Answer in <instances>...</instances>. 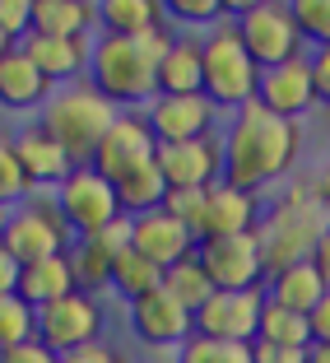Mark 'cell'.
<instances>
[{
  "label": "cell",
  "instance_id": "obj_1",
  "mask_svg": "<svg viewBox=\"0 0 330 363\" xmlns=\"http://www.w3.org/2000/svg\"><path fill=\"white\" fill-rule=\"evenodd\" d=\"M302 154V126L298 121L275 117L270 107H261L251 98L246 107H237L224 126V182L256 191L279 182Z\"/></svg>",
  "mask_w": 330,
  "mask_h": 363
},
{
  "label": "cell",
  "instance_id": "obj_2",
  "mask_svg": "<svg viewBox=\"0 0 330 363\" xmlns=\"http://www.w3.org/2000/svg\"><path fill=\"white\" fill-rule=\"evenodd\" d=\"M172 43H177V33L168 23L140 33V38L98 33L93 56H89V84L117 112H144L159 98V61L168 56Z\"/></svg>",
  "mask_w": 330,
  "mask_h": 363
},
{
  "label": "cell",
  "instance_id": "obj_3",
  "mask_svg": "<svg viewBox=\"0 0 330 363\" xmlns=\"http://www.w3.org/2000/svg\"><path fill=\"white\" fill-rule=\"evenodd\" d=\"M326 219H330V210L317 201L312 186H293L275 205H266L261 224H256V247H261L266 279L288 270V266H298V261H312Z\"/></svg>",
  "mask_w": 330,
  "mask_h": 363
},
{
  "label": "cell",
  "instance_id": "obj_4",
  "mask_svg": "<svg viewBox=\"0 0 330 363\" xmlns=\"http://www.w3.org/2000/svg\"><path fill=\"white\" fill-rule=\"evenodd\" d=\"M117 117L121 112L107 103L89 79H75V84H61L52 98H47V107L38 112V126L70 154L75 168H89L93 154H98V145H103V135L112 130Z\"/></svg>",
  "mask_w": 330,
  "mask_h": 363
},
{
  "label": "cell",
  "instance_id": "obj_5",
  "mask_svg": "<svg viewBox=\"0 0 330 363\" xmlns=\"http://www.w3.org/2000/svg\"><path fill=\"white\" fill-rule=\"evenodd\" d=\"M200 52H205V98L219 112H237V107L251 103L256 89H261V65L246 56L233 19L200 33Z\"/></svg>",
  "mask_w": 330,
  "mask_h": 363
},
{
  "label": "cell",
  "instance_id": "obj_6",
  "mask_svg": "<svg viewBox=\"0 0 330 363\" xmlns=\"http://www.w3.org/2000/svg\"><path fill=\"white\" fill-rule=\"evenodd\" d=\"M70 242H75V233H70V224H65V214H61V205H56L52 191H28L23 196L10 210L5 238H0V247H5L19 266L47 261V257H65Z\"/></svg>",
  "mask_w": 330,
  "mask_h": 363
},
{
  "label": "cell",
  "instance_id": "obj_7",
  "mask_svg": "<svg viewBox=\"0 0 330 363\" xmlns=\"http://www.w3.org/2000/svg\"><path fill=\"white\" fill-rule=\"evenodd\" d=\"M228 19H233L237 38H242L246 56H251L261 70H270V65H284L293 61V56H307L302 52V33L298 23H293V10L288 5H275V0H233L228 5Z\"/></svg>",
  "mask_w": 330,
  "mask_h": 363
},
{
  "label": "cell",
  "instance_id": "obj_8",
  "mask_svg": "<svg viewBox=\"0 0 330 363\" xmlns=\"http://www.w3.org/2000/svg\"><path fill=\"white\" fill-rule=\"evenodd\" d=\"M103 326H107L103 298L79 294V289L65 294V298H56V303H47V308H38V340H42L56 359L70 354V350H84V345L103 340Z\"/></svg>",
  "mask_w": 330,
  "mask_h": 363
},
{
  "label": "cell",
  "instance_id": "obj_9",
  "mask_svg": "<svg viewBox=\"0 0 330 363\" xmlns=\"http://www.w3.org/2000/svg\"><path fill=\"white\" fill-rule=\"evenodd\" d=\"M52 196H56V205H61L65 224H70L75 238H93V233H103L107 224L121 219L117 186H112L98 168H75Z\"/></svg>",
  "mask_w": 330,
  "mask_h": 363
},
{
  "label": "cell",
  "instance_id": "obj_10",
  "mask_svg": "<svg viewBox=\"0 0 330 363\" xmlns=\"http://www.w3.org/2000/svg\"><path fill=\"white\" fill-rule=\"evenodd\" d=\"M195 261L205 266L214 294H246V289H266V266H261L256 233L205 238V242H195Z\"/></svg>",
  "mask_w": 330,
  "mask_h": 363
},
{
  "label": "cell",
  "instance_id": "obj_11",
  "mask_svg": "<svg viewBox=\"0 0 330 363\" xmlns=\"http://www.w3.org/2000/svg\"><path fill=\"white\" fill-rule=\"evenodd\" d=\"M154 140L159 145H186V140H210L219 126V107L205 94H159L144 107Z\"/></svg>",
  "mask_w": 330,
  "mask_h": 363
},
{
  "label": "cell",
  "instance_id": "obj_12",
  "mask_svg": "<svg viewBox=\"0 0 330 363\" xmlns=\"http://www.w3.org/2000/svg\"><path fill=\"white\" fill-rule=\"evenodd\" d=\"M126 321H130V331H135V340H144L149 350H181L195 335L191 312L181 308L163 284L149 289L144 298L126 303Z\"/></svg>",
  "mask_w": 330,
  "mask_h": 363
},
{
  "label": "cell",
  "instance_id": "obj_13",
  "mask_svg": "<svg viewBox=\"0 0 330 363\" xmlns=\"http://www.w3.org/2000/svg\"><path fill=\"white\" fill-rule=\"evenodd\" d=\"M261 312H266V289H246V294H214L191 321H195V335H205V340L256 345Z\"/></svg>",
  "mask_w": 330,
  "mask_h": 363
},
{
  "label": "cell",
  "instance_id": "obj_14",
  "mask_svg": "<svg viewBox=\"0 0 330 363\" xmlns=\"http://www.w3.org/2000/svg\"><path fill=\"white\" fill-rule=\"evenodd\" d=\"M168 191H205L214 182H224V140H186V145H159L154 154Z\"/></svg>",
  "mask_w": 330,
  "mask_h": 363
},
{
  "label": "cell",
  "instance_id": "obj_15",
  "mask_svg": "<svg viewBox=\"0 0 330 363\" xmlns=\"http://www.w3.org/2000/svg\"><path fill=\"white\" fill-rule=\"evenodd\" d=\"M130 247V219L121 214L117 224H107L103 233L93 238H75L70 242V270H75V289L79 294H93V298H103L107 289H112V266H117V257Z\"/></svg>",
  "mask_w": 330,
  "mask_h": 363
},
{
  "label": "cell",
  "instance_id": "obj_16",
  "mask_svg": "<svg viewBox=\"0 0 330 363\" xmlns=\"http://www.w3.org/2000/svg\"><path fill=\"white\" fill-rule=\"evenodd\" d=\"M154 154H159V140H154L144 112H121V117L112 121V130L103 135V145H98L89 168H98L107 182H117V177H126V172L154 163Z\"/></svg>",
  "mask_w": 330,
  "mask_h": 363
},
{
  "label": "cell",
  "instance_id": "obj_17",
  "mask_svg": "<svg viewBox=\"0 0 330 363\" xmlns=\"http://www.w3.org/2000/svg\"><path fill=\"white\" fill-rule=\"evenodd\" d=\"M256 103L270 107L275 117L284 121H302L317 107V84H312V65L307 56H293L284 65H270L261 70V89H256Z\"/></svg>",
  "mask_w": 330,
  "mask_h": 363
},
{
  "label": "cell",
  "instance_id": "obj_18",
  "mask_svg": "<svg viewBox=\"0 0 330 363\" xmlns=\"http://www.w3.org/2000/svg\"><path fill=\"white\" fill-rule=\"evenodd\" d=\"M130 247L149 266L172 270L186 257H195V233L181 219H172L168 210H149V214H140V219H130Z\"/></svg>",
  "mask_w": 330,
  "mask_h": 363
},
{
  "label": "cell",
  "instance_id": "obj_19",
  "mask_svg": "<svg viewBox=\"0 0 330 363\" xmlns=\"http://www.w3.org/2000/svg\"><path fill=\"white\" fill-rule=\"evenodd\" d=\"M14 145V159H19L23 168V182H28V191H56L70 172H75V163H70V154L56 145L52 135H47L38 121H28V126H19L10 135Z\"/></svg>",
  "mask_w": 330,
  "mask_h": 363
},
{
  "label": "cell",
  "instance_id": "obj_20",
  "mask_svg": "<svg viewBox=\"0 0 330 363\" xmlns=\"http://www.w3.org/2000/svg\"><path fill=\"white\" fill-rule=\"evenodd\" d=\"M23 56L47 75V84H75L89 79V56H93V38H52V33H28L23 38Z\"/></svg>",
  "mask_w": 330,
  "mask_h": 363
},
{
  "label": "cell",
  "instance_id": "obj_21",
  "mask_svg": "<svg viewBox=\"0 0 330 363\" xmlns=\"http://www.w3.org/2000/svg\"><path fill=\"white\" fill-rule=\"evenodd\" d=\"M261 196L242 191V186H228V182H214L205 191V224H200V242L205 238H233V233H256L261 224Z\"/></svg>",
  "mask_w": 330,
  "mask_h": 363
},
{
  "label": "cell",
  "instance_id": "obj_22",
  "mask_svg": "<svg viewBox=\"0 0 330 363\" xmlns=\"http://www.w3.org/2000/svg\"><path fill=\"white\" fill-rule=\"evenodd\" d=\"M52 94L56 89L47 84V75L23 56V47L0 56V107H10V112H42Z\"/></svg>",
  "mask_w": 330,
  "mask_h": 363
},
{
  "label": "cell",
  "instance_id": "obj_23",
  "mask_svg": "<svg viewBox=\"0 0 330 363\" xmlns=\"http://www.w3.org/2000/svg\"><path fill=\"white\" fill-rule=\"evenodd\" d=\"M326 294H330V284L321 279V270L312 266V261H298V266H288V270H279V275L266 279V298L279 303V308H288V312H302V317H307Z\"/></svg>",
  "mask_w": 330,
  "mask_h": 363
},
{
  "label": "cell",
  "instance_id": "obj_24",
  "mask_svg": "<svg viewBox=\"0 0 330 363\" xmlns=\"http://www.w3.org/2000/svg\"><path fill=\"white\" fill-rule=\"evenodd\" d=\"M33 312L47 308V303L75 294V270H70V257H47V261H28L19 270V289H14Z\"/></svg>",
  "mask_w": 330,
  "mask_h": 363
},
{
  "label": "cell",
  "instance_id": "obj_25",
  "mask_svg": "<svg viewBox=\"0 0 330 363\" xmlns=\"http://www.w3.org/2000/svg\"><path fill=\"white\" fill-rule=\"evenodd\" d=\"M159 94H205V52L200 38L181 33L159 61Z\"/></svg>",
  "mask_w": 330,
  "mask_h": 363
},
{
  "label": "cell",
  "instance_id": "obj_26",
  "mask_svg": "<svg viewBox=\"0 0 330 363\" xmlns=\"http://www.w3.org/2000/svg\"><path fill=\"white\" fill-rule=\"evenodd\" d=\"M98 5L89 0H33V33L52 38H93Z\"/></svg>",
  "mask_w": 330,
  "mask_h": 363
},
{
  "label": "cell",
  "instance_id": "obj_27",
  "mask_svg": "<svg viewBox=\"0 0 330 363\" xmlns=\"http://www.w3.org/2000/svg\"><path fill=\"white\" fill-rule=\"evenodd\" d=\"M163 23H168V10L154 0H107V5H98V28L112 33V38H140V33L163 28Z\"/></svg>",
  "mask_w": 330,
  "mask_h": 363
},
{
  "label": "cell",
  "instance_id": "obj_28",
  "mask_svg": "<svg viewBox=\"0 0 330 363\" xmlns=\"http://www.w3.org/2000/svg\"><path fill=\"white\" fill-rule=\"evenodd\" d=\"M112 186H117V201H121V214H126V219H140V214H149V210H163V201H168V182H163L159 163H144V168L117 177Z\"/></svg>",
  "mask_w": 330,
  "mask_h": 363
},
{
  "label": "cell",
  "instance_id": "obj_29",
  "mask_svg": "<svg viewBox=\"0 0 330 363\" xmlns=\"http://www.w3.org/2000/svg\"><path fill=\"white\" fill-rule=\"evenodd\" d=\"M163 289H168L172 298H177L186 312H191V317H195V312H200L205 303L214 298V284H210V275H205V266H200L195 257H186L181 266L163 270Z\"/></svg>",
  "mask_w": 330,
  "mask_h": 363
},
{
  "label": "cell",
  "instance_id": "obj_30",
  "mask_svg": "<svg viewBox=\"0 0 330 363\" xmlns=\"http://www.w3.org/2000/svg\"><path fill=\"white\" fill-rule=\"evenodd\" d=\"M256 340L288 345V350H312L307 317H302V312H288V308H279V303L266 298V312H261V331H256Z\"/></svg>",
  "mask_w": 330,
  "mask_h": 363
},
{
  "label": "cell",
  "instance_id": "obj_31",
  "mask_svg": "<svg viewBox=\"0 0 330 363\" xmlns=\"http://www.w3.org/2000/svg\"><path fill=\"white\" fill-rule=\"evenodd\" d=\"M159 284H163V270L149 266L135 247H126V252L117 257V266H112V294H121L126 303L144 298V294H149V289H159Z\"/></svg>",
  "mask_w": 330,
  "mask_h": 363
},
{
  "label": "cell",
  "instance_id": "obj_32",
  "mask_svg": "<svg viewBox=\"0 0 330 363\" xmlns=\"http://www.w3.org/2000/svg\"><path fill=\"white\" fill-rule=\"evenodd\" d=\"M33 335H38V312H33L19 294L0 298V354L23 345V340H33Z\"/></svg>",
  "mask_w": 330,
  "mask_h": 363
},
{
  "label": "cell",
  "instance_id": "obj_33",
  "mask_svg": "<svg viewBox=\"0 0 330 363\" xmlns=\"http://www.w3.org/2000/svg\"><path fill=\"white\" fill-rule=\"evenodd\" d=\"M177 363H251V345H228V340L191 335V340L177 350Z\"/></svg>",
  "mask_w": 330,
  "mask_h": 363
},
{
  "label": "cell",
  "instance_id": "obj_34",
  "mask_svg": "<svg viewBox=\"0 0 330 363\" xmlns=\"http://www.w3.org/2000/svg\"><path fill=\"white\" fill-rule=\"evenodd\" d=\"M293 23H298L302 43L312 47H330V0H293Z\"/></svg>",
  "mask_w": 330,
  "mask_h": 363
},
{
  "label": "cell",
  "instance_id": "obj_35",
  "mask_svg": "<svg viewBox=\"0 0 330 363\" xmlns=\"http://www.w3.org/2000/svg\"><path fill=\"white\" fill-rule=\"evenodd\" d=\"M168 19L181 23V28H219V23L228 19V5H219V0H172L168 5Z\"/></svg>",
  "mask_w": 330,
  "mask_h": 363
},
{
  "label": "cell",
  "instance_id": "obj_36",
  "mask_svg": "<svg viewBox=\"0 0 330 363\" xmlns=\"http://www.w3.org/2000/svg\"><path fill=\"white\" fill-rule=\"evenodd\" d=\"M28 196V182H23V168L14 159L10 135H0V210H14V205Z\"/></svg>",
  "mask_w": 330,
  "mask_h": 363
},
{
  "label": "cell",
  "instance_id": "obj_37",
  "mask_svg": "<svg viewBox=\"0 0 330 363\" xmlns=\"http://www.w3.org/2000/svg\"><path fill=\"white\" fill-rule=\"evenodd\" d=\"M205 191H210V186H205ZM205 191H168V201H163V210L195 233V242H200V224H205Z\"/></svg>",
  "mask_w": 330,
  "mask_h": 363
},
{
  "label": "cell",
  "instance_id": "obj_38",
  "mask_svg": "<svg viewBox=\"0 0 330 363\" xmlns=\"http://www.w3.org/2000/svg\"><path fill=\"white\" fill-rule=\"evenodd\" d=\"M0 33L19 47L33 33V0H0Z\"/></svg>",
  "mask_w": 330,
  "mask_h": 363
},
{
  "label": "cell",
  "instance_id": "obj_39",
  "mask_svg": "<svg viewBox=\"0 0 330 363\" xmlns=\"http://www.w3.org/2000/svg\"><path fill=\"white\" fill-rule=\"evenodd\" d=\"M61 363H130V359H126V350H117L112 340H93V345H84V350L61 354Z\"/></svg>",
  "mask_w": 330,
  "mask_h": 363
},
{
  "label": "cell",
  "instance_id": "obj_40",
  "mask_svg": "<svg viewBox=\"0 0 330 363\" xmlns=\"http://www.w3.org/2000/svg\"><path fill=\"white\" fill-rule=\"evenodd\" d=\"M307 65H312V84H317V103L330 107V47H312Z\"/></svg>",
  "mask_w": 330,
  "mask_h": 363
},
{
  "label": "cell",
  "instance_id": "obj_41",
  "mask_svg": "<svg viewBox=\"0 0 330 363\" xmlns=\"http://www.w3.org/2000/svg\"><path fill=\"white\" fill-rule=\"evenodd\" d=\"M0 363H61V359H56V354L47 350L38 335H33V340H23V345H14V350H5V354H0Z\"/></svg>",
  "mask_w": 330,
  "mask_h": 363
},
{
  "label": "cell",
  "instance_id": "obj_42",
  "mask_svg": "<svg viewBox=\"0 0 330 363\" xmlns=\"http://www.w3.org/2000/svg\"><path fill=\"white\" fill-rule=\"evenodd\" d=\"M251 363H307V350H288V345H251Z\"/></svg>",
  "mask_w": 330,
  "mask_h": 363
},
{
  "label": "cell",
  "instance_id": "obj_43",
  "mask_svg": "<svg viewBox=\"0 0 330 363\" xmlns=\"http://www.w3.org/2000/svg\"><path fill=\"white\" fill-rule=\"evenodd\" d=\"M307 331H312V345H330V294L307 312Z\"/></svg>",
  "mask_w": 330,
  "mask_h": 363
},
{
  "label": "cell",
  "instance_id": "obj_44",
  "mask_svg": "<svg viewBox=\"0 0 330 363\" xmlns=\"http://www.w3.org/2000/svg\"><path fill=\"white\" fill-rule=\"evenodd\" d=\"M19 261L10 257V252H5V247H0V298H10L14 289H19Z\"/></svg>",
  "mask_w": 330,
  "mask_h": 363
},
{
  "label": "cell",
  "instance_id": "obj_45",
  "mask_svg": "<svg viewBox=\"0 0 330 363\" xmlns=\"http://www.w3.org/2000/svg\"><path fill=\"white\" fill-rule=\"evenodd\" d=\"M312 266L321 270V279L330 284V219H326V228H321V238H317V252H312Z\"/></svg>",
  "mask_w": 330,
  "mask_h": 363
},
{
  "label": "cell",
  "instance_id": "obj_46",
  "mask_svg": "<svg viewBox=\"0 0 330 363\" xmlns=\"http://www.w3.org/2000/svg\"><path fill=\"white\" fill-rule=\"evenodd\" d=\"M312 191H317V201L330 210V159L321 163V172H317V182H312Z\"/></svg>",
  "mask_w": 330,
  "mask_h": 363
},
{
  "label": "cell",
  "instance_id": "obj_47",
  "mask_svg": "<svg viewBox=\"0 0 330 363\" xmlns=\"http://www.w3.org/2000/svg\"><path fill=\"white\" fill-rule=\"evenodd\" d=\"M307 363H330V345H312V350H307Z\"/></svg>",
  "mask_w": 330,
  "mask_h": 363
},
{
  "label": "cell",
  "instance_id": "obj_48",
  "mask_svg": "<svg viewBox=\"0 0 330 363\" xmlns=\"http://www.w3.org/2000/svg\"><path fill=\"white\" fill-rule=\"evenodd\" d=\"M5 52H14V43L5 38V33H0V56H5Z\"/></svg>",
  "mask_w": 330,
  "mask_h": 363
},
{
  "label": "cell",
  "instance_id": "obj_49",
  "mask_svg": "<svg viewBox=\"0 0 330 363\" xmlns=\"http://www.w3.org/2000/svg\"><path fill=\"white\" fill-rule=\"evenodd\" d=\"M5 219H10V210H0V238H5Z\"/></svg>",
  "mask_w": 330,
  "mask_h": 363
}]
</instances>
